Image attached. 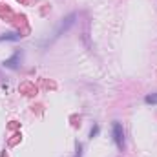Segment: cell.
<instances>
[{"mask_svg":"<svg viewBox=\"0 0 157 157\" xmlns=\"http://www.w3.org/2000/svg\"><path fill=\"white\" fill-rule=\"evenodd\" d=\"M113 139H115V143H117L119 148L124 146V132H122L121 122H113Z\"/></svg>","mask_w":157,"mask_h":157,"instance_id":"6da1fadb","label":"cell"},{"mask_svg":"<svg viewBox=\"0 0 157 157\" xmlns=\"http://www.w3.org/2000/svg\"><path fill=\"white\" fill-rule=\"evenodd\" d=\"M18 57H20V55L17 53L11 60H6V62H4V66H7V68H17V64H15V62H17V59H18Z\"/></svg>","mask_w":157,"mask_h":157,"instance_id":"7a4b0ae2","label":"cell"},{"mask_svg":"<svg viewBox=\"0 0 157 157\" xmlns=\"http://www.w3.org/2000/svg\"><path fill=\"white\" fill-rule=\"evenodd\" d=\"M97 132H99V128H97V126H95V128H93V130H91V137H93V135H97Z\"/></svg>","mask_w":157,"mask_h":157,"instance_id":"277c9868","label":"cell"},{"mask_svg":"<svg viewBox=\"0 0 157 157\" xmlns=\"http://www.w3.org/2000/svg\"><path fill=\"white\" fill-rule=\"evenodd\" d=\"M146 104H157V93H152V95H146Z\"/></svg>","mask_w":157,"mask_h":157,"instance_id":"3957f363","label":"cell"}]
</instances>
